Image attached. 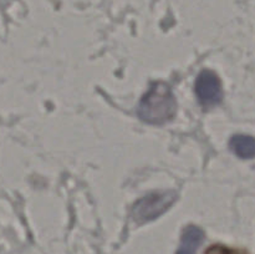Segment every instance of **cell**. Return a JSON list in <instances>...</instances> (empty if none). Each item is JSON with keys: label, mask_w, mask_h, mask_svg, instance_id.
<instances>
[{"label": "cell", "mask_w": 255, "mask_h": 254, "mask_svg": "<svg viewBox=\"0 0 255 254\" xmlns=\"http://www.w3.org/2000/svg\"><path fill=\"white\" fill-rule=\"evenodd\" d=\"M204 254H248V252L246 249L232 248L224 244H213L204 252Z\"/></svg>", "instance_id": "8992f818"}, {"label": "cell", "mask_w": 255, "mask_h": 254, "mask_svg": "<svg viewBox=\"0 0 255 254\" xmlns=\"http://www.w3.org/2000/svg\"><path fill=\"white\" fill-rule=\"evenodd\" d=\"M196 94L199 102L204 107L218 105L223 99L222 82L216 72L204 70L196 80Z\"/></svg>", "instance_id": "3957f363"}, {"label": "cell", "mask_w": 255, "mask_h": 254, "mask_svg": "<svg viewBox=\"0 0 255 254\" xmlns=\"http://www.w3.org/2000/svg\"><path fill=\"white\" fill-rule=\"evenodd\" d=\"M231 149L238 157L244 159L255 157V138L247 134H236L229 142Z\"/></svg>", "instance_id": "5b68a950"}, {"label": "cell", "mask_w": 255, "mask_h": 254, "mask_svg": "<svg viewBox=\"0 0 255 254\" xmlns=\"http://www.w3.org/2000/svg\"><path fill=\"white\" fill-rule=\"evenodd\" d=\"M177 198L178 194L174 191L153 192L134 204L132 208V217L138 224L153 221L168 211Z\"/></svg>", "instance_id": "7a4b0ae2"}, {"label": "cell", "mask_w": 255, "mask_h": 254, "mask_svg": "<svg viewBox=\"0 0 255 254\" xmlns=\"http://www.w3.org/2000/svg\"><path fill=\"white\" fill-rule=\"evenodd\" d=\"M177 112V101L171 87L166 82H154L143 95L137 114L149 125H163L171 121Z\"/></svg>", "instance_id": "6da1fadb"}, {"label": "cell", "mask_w": 255, "mask_h": 254, "mask_svg": "<svg viewBox=\"0 0 255 254\" xmlns=\"http://www.w3.org/2000/svg\"><path fill=\"white\" fill-rule=\"evenodd\" d=\"M204 239V233L199 227L188 226L184 228L181 238V246L176 254H196L197 249Z\"/></svg>", "instance_id": "277c9868"}]
</instances>
